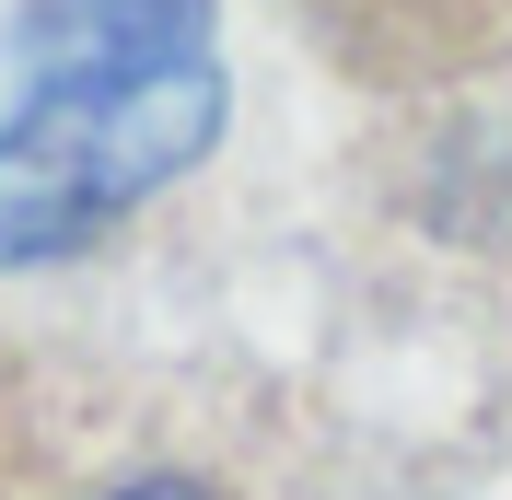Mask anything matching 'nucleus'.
I'll return each mask as SVG.
<instances>
[{"mask_svg":"<svg viewBox=\"0 0 512 500\" xmlns=\"http://www.w3.org/2000/svg\"><path fill=\"white\" fill-rule=\"evenodd\" d=\"M210 140H222V59L24 70V117H0V268L94 245L117 210L175 187Z\"/></svg>","mask_w":512,"mask_h":500,"instance_id":"obj_1","label":"nucleus"},{"mask_svg":"<svg viewBox=\"0 0 512 500\" xmlns=\"http://www.w3.org/2000/svg\"><path fill=\"white\" fill-rule=\"evenodd\" d=\"M222 0H24L12 59L24 70H187L210 59Z\"/></svg>","mask_w":512,"mask_h":500,"instance_id":"obj_2","label":"nucleus"},{"mask_svg":"<svg viewBox=\"0 0 512 500\" xmlns=\"http://www.w3.org/2000/svg\"><path fill=\"white\" fill-rule=\"evenodd\" d=\"M117 500H210L198 477H140V489H117Z\"/></svg>","mask_w":512,"mask_h":500,"instance_id":"obj_3","label":"nucleus"}]
</instances>
